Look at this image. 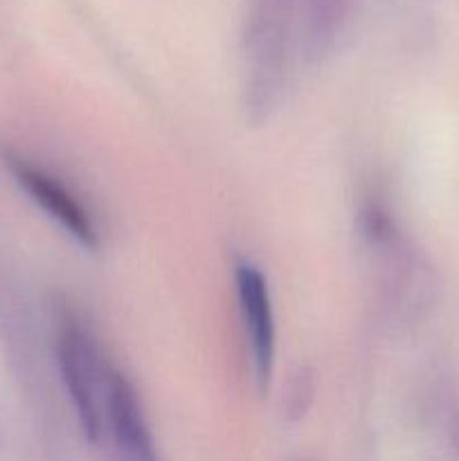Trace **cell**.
Here are the masks:
<instances>
[{
  "instance_id": "8992f818",
  "label": "cell",
  "mask_w": 459,
  "mask_h": 461,
  "mask_svg": "<svg viewBox=\"0 0 459 461\" xmlns=\"http://www.w3.org/2000/svg\"><path fill=\"white\" fill-rule=\"evenodd\" d=\"M315 399V374L313 369L300 365L288 378L286 392H284V414L288 421H300L306 417Z\"/></svg>"
},
{
  "instance_id": "7a4b0ae2",
  "label": "cell",
  "mask_w": 459,
  "mask_h": 461,
  "mask_svg": "<svg viewBox=\"0 0 459 461\" xmlns=\"http://www.w3.org/2000/svg\"><path fill=\"white\" fill-rule=\"evenodd\" d=\"M57 360L61 378L79 417L81 430L90 441H97L104 430V403L111 367H104L97 342L88 329L72 315L58 322Z\"/></svg>"
},
{
  "instance_id": "5b68a950",
  "label": "cell",
  "mask_w": 459,
  "mask_h": 461,
  "mask_svg": "<svg viewBox=\"0 0 459 461\" xmlns=\"http://www.w3.org/2000/svg\"><path fill=\"white\" fill-rule=\"evenodd\" d=\"M104 423L111 430L122 461H158L151 428L133 383L117 369L108 372Z\"/></svg>"
},
{
  "instance_id": "6da1fadb",
  "label": "cell",
  "mask_w": 459,
  "mask_h": 461,
  "mask_svg": "<svg viewBox=\"0 0 459 461\" xmlns=\"http://www.w3.org/2000/svg\"><path fill=\"white\" fill-rule=\"evenodd\" d=\"M354 0H250L246 52L250 108L266 115L277 102L292 52L320 61L340 39Z\"/></svg>"
},
{
  "instance_id": "3957f363",
  "label": "cell",
  "mask_w": 459,
  "mask_h": 461,
  "mask_svg": "<svg viewBox=\"0 0 459 461\" xmlns=\"http://www.w3.org/2000/svg\"><path fill=\"white\" fill-rule=\"evenodd\" d=\"M4 162H7L9 171H12L14 180L21 185L22 192L40 207L48 216H52L76 243L84 248H97L99 234L94 228L93 216L79 198L70 192L63 183H58L54 176L48 171L39 169L36 165L27 162L25 158L16 156V153H4Z\"/></svg>"
},
{
  "instance_id": "277c9868",
  "label": "cell",
  "mask_w": 459,
  "mask_h": 461,
  "mask_svg": "<svg viewBox=\"0 0 459 461\" xmlns=\"http://www.w3.org/2000/svg\"><path fill=\"white\" fill-rule=\"evenodd\" d=\"M238 309L250 342L252 369L261 390H266L274 369V313L264 273L250 261H238L234 270Z\"/></svg>"
},
{
  "instance_id": "52a82bcc",
  "label": "cell",
  "mask_w": 459,
  "mask_h": 461,
  "mask_svg": "<svg viewBox=\"0 0 459 461\" xmlns=\"http://www.w3.org/2000/svg\"><path fill=\"white\" fill-rule=\"evenodd\" d=\"M295 461H313V459H309V457H300V459H295Z\"/></svg>"
}]
</instances>
